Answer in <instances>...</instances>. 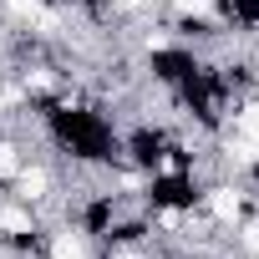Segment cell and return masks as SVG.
<instances>
[{"label":"cell","mask_w":259,"mask_h":259,"mask_svg":"<svg viewBox=\"0 0 259 259\" xmlns=\"http://www.w3.org/2000/svg\"><path fill=\"white\" fill-rule=\"evenodd\" d=\"M11 198H21L26 208H36L41 224L56 219V198H61V178H56V168H51L46 158H26V163L16 168V178H11Z\"/></svg>","instance_id":"6da1fadb"},{"label":"cell","mask_w":259,"mask_h":259,"mask_svg":"<svg viewBox=\"0 0 259 259\" xmlns=\"http://www.w3.org/2000/svg\"><path fill=\"white\" fill-rule=\"evenodd\" d=\"M249 183L244 178H208L203 193H198V213L219 229V234H234V224L249 213Z\"/></svg>","instance_id":"7a4b0ae2"},{"label":"cell","mask_w":259,"mask_h":259,"mask_svg":"<svg viewBox=\"0 0 259 259\" xmlns=\"http://www.w3.org/2000/svg\"><path fill=\"white\" fill-rule=\"evenodd\" d=\"M21 163H26V143H21L16 133H6V127H0V183H11Z\"/></svg>","instance_id":"277c9868"},{"label":"cell","mask_w":259,"mask_h":259,"mask_svg":"<svg viewBox=\"0 0 259 259\" xmlns=\"http://www.w3.org/2000/svg\"><path fill=\"white\" fill-rule=\"evenodd\" d=\"M46 259H97V244H92V229L61 219L51 234H46Z\"/></svg>","instance_id":"3957f363"}]
</instances>
